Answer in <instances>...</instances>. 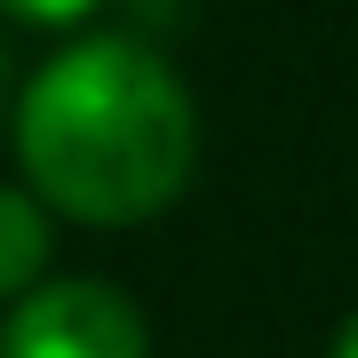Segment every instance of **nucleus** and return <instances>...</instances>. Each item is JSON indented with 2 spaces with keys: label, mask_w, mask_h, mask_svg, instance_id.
Here are the masks:
<instances>
[{
  "label": "nucleus",
  "mask_w": 358,
  "mask_h": 358,
  "mask_svg": "<svg viewBox=\"0 0 358 358\" xmlns=\"http://www.w3.org/2000/svg\"><path fill=\"white\" fill-rule=\"evenodd\" d=\"M0 8H8V16H24V24H80L96 0H0Z\"/></svg>",
  "instance_id": "4"
},
{
  "label": "nucleus",
  "mask_w": 358,
  "mask_h": 358,
  "mask_svg": "<svg viewBox=\"0 0 358 358\" xmlns=\"http://www.w3.org/2000/svg\"><path fill=\"white\" fill-rule=\"evenodd\" d=\"M0 358H143V319L96 279H56L16 303Z\"/></svg>",
  "instance_id": "2"
},
{
  "label": "nucleus",
  "mask_w": 358,
  "mask_h": 358,
  "mask_svg": "<svg viewBox=\"0 0 358 358\" xmlns=\"http://www.w3.org/2000/svg\"><path fill=\"white\" fill-rule=\"evenodd\" d=\"M32 192L72 223H143L192 176V96L136 40L64 48L16 103Z\"/></svg>",
  "instance_id": "1"
},
{
  "label": "nucleus",
  "mask_w": 358,
  "mask_h": 358,
  "mask_svg": "<svg viewBox=\"0 0 358 358\" xmlns=\"http://www.w3.org/2000/svg\"><path fill=\"white\" fill-rule=\"evenodd\" d=\"M0 96H8V56H0Z\"/></svg>",
  "instance_id": "6"
},
{
  "label": "nucleus",
  "mask_w": 358,
  "mask_h": 358,
  "mask_svg": "<svg viewBox=\"0 0 358 358\" xmlns=\"http://www.w3.org/2000/svg\"><path fill=\"white\" fill-rule=\"evenodd\" d=\"M334 358H358V319L343 327V343H334Z\"/></svg>",
  "instance_id": "5"
},
{
  "label": "nucleus",
  "mask_w": 358,
  "mask_h": 358,
  "mask_svg": "<svg viewBox=\"0 0 358 358\" xmlns=\"http://www.w3.org/2000/svg\"><path fill=\"white\" fill-rule=\"evenodd\" d=\"M48 263V199L0 192V294H24Z\"/></svg>",
  "instance_id": "3"
}]
</instances>
